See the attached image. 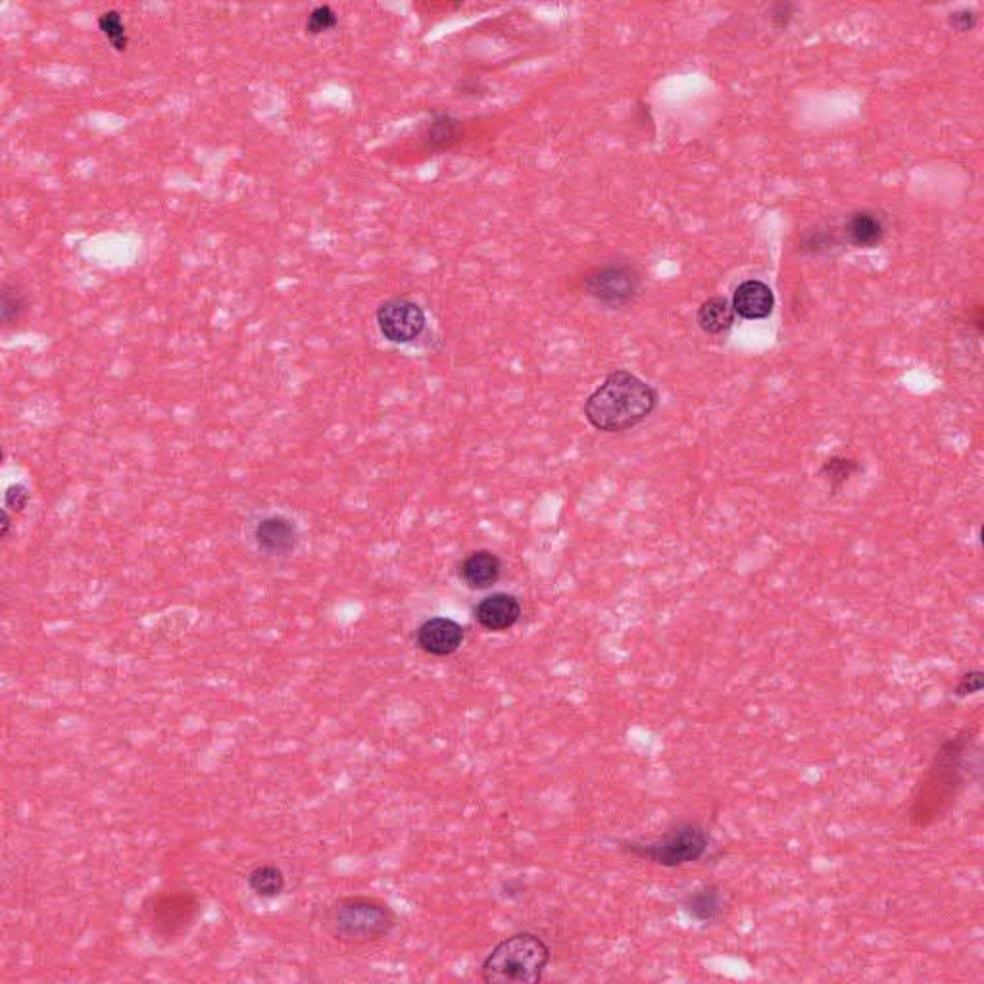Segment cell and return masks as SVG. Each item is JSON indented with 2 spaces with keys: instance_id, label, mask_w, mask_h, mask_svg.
I'll return each mask as SVG.
<instances>
[{
  "instance_id": "cell-1",
  "label": "cell",
  "mask_w": 984,
  "mask_h": 984,
  "mask_svg": "<svg viewBox=\"0 0 984 984\" xmlns=\"http://www.w3.org/2000/svg\"><path fill=\"white\" fill-rule=\"evenodd\" d=\"M658 406V391L635 373L612 371L587 398L585 418L594 429L621 433L637 427Z\"/></svg>"
},
{
  "instance_id": "cell-2",
  "label": "cell",
  "mask_w": 984,
  "mask_h": 984,
  "mask_svg": "<svg viewBox=\"0 0 984 984\" xmlns=\"http://www.w3.org/2000/svg\"><path fill=\"white\" fill-rule=\"evenodd\" d=\"M550 961V948L541 936L517 933L498 942L481 963V977L489 984H535Z\"/></svg>"
},
{
  "instance_id": "cell-3",
  "label": "cell",
  "mask_w": 984,
  "mask_h": 984,
  "mask_svg": "<svg viewBox=\"0 0 984 984\" xmlns=\"http://www.w3.org/2000/svg\"><path fill=\"white\" fill-rule=\"evenodd\" d=\"M323 925L329 935L341 942L368 944L391 935L398 925V915L377 898L348 896L327 910Z\"/></svg>"
},
{
  "instance_id": "cell-4",
  "label": "cell",
  "mask_w": 984,
  "mask_h": 984,
  "mask_svg": "<svg viewBox=\"0 0 984 984\" xmlns=\"http://www.w3.org/2000/svg\"><path fill=\"white\" fill-rule=\"evenodd\" d=\"M621 848L640 860L662 867H683L702 860L710 848V835L698 823H681L664 837L648 842H621Z\"/></svg>"
},
{
  "instance_id": "cell-5",
  "label": "cell",
  "mask_w": 984,
  "mask_h": 984,
  "mask_svg": "<svg viewBox=\"0 0 984 984\" xmlns=\"http://www.w3.org/2000/svg\"><path fill=\"white\" fill-rule=\"evenodd\" d=\"M198 898L187 890L162 892L148 898L145 904V919L154 935L162 938H177L187 933L197 917Z\"/></svg>"
},
{
  "instance_id": "cell-6",
  "label": "cell",
  "mask_w": 984,
  "mask_h": 984,
  "mask_svg": "<svg viewBox=\"0 0 984 984\" xmlns=\"http://www.w3.org/2000/svg\"><path fill=\"white\" fill-rule=\"evenodd\" d=\"M585 293L608 308H623L639 295L640 273L627 262H610L594 270L583 281Z\"/></svg>"
},
{
  "instance_id": "cell-7",
  "label": "cell",
  "mask_w": 984,
  "mask_h": 984,
  "mask_svg": "<svg viewBox=\"0 0 984 984\" xmlns=\"http://www.w3.org/2000/svg\"><path fill=\"white\" fill-rule=\"evenodd\" d=\"M377 325L381 335L394 345L416 341L425 329V312L410 298H391L377 310Z\"/></svg>"
},
{
  "instance_id": "cell-8",
  "label": "cell",
  "mask_w": 984,
  "mask_h": 984,
  "mask_svg": "<svg viewBox=\"0 0 984 984\" xmlns=\"http://www.w3.org/2000/svg\"><path fill=\"white\" fill-rule=\"evenodd\" d=\"M418 646L431 656L446 658L458 652L464 642V629L460 623L448 617H433L427 619L416 633Z\"/></svg>"
},
{
  "instance_id": "cell-9",
  "label": "cell",
  "mask_w": 984,
  "mask_h": 984,
  "mask_svg": "<svg viewBox=\"0 0 984 984\" xmlns=\"http://www.w3.org/2000/svg\"><path fill=\"white\" fill-rule=\"evenodd\" d=\"M254 541L262 552L270 556H285L295 550L298 531L295 523L287 517H264L254 529Z\"/></svg>"
},
{
  "instance_id": "cell-10",
  "label": "cell",
  "mask_w": 984,
  "mask_h": 984,
  "mask_svg": "<svg viewBox=\"0 0 984 984\" xmlns=\"http://www.w3.org/2000/svg\"><path fill=\"white\" fill-rule=\"evenodd\" d=\"M475 617L483 629L492 633H502L512 629L519 621L521 604L516 596L498 592L481 600V604L475 608Z\"/></svg>"
},
{
  "instance_id": "cell-11",
  "label": "cell",
  "mask_w": 984,
  "mask_h": 984,
  "mask_svg": "<svg viewBox=\"0 0 984 984\" xmlns=\"http://www.w3.org/2000/svg\"><path fill=\"white\" fill-rule=\"evenodd\" d=\"M731 306L742 320H765L773 312L775 296L769 285L750 279L738 285Z\"/></svg>"
},
{
  "instance_id": "cell-12",
  "label": "cell",
  "mask_w": 984,
  "mask_h": 984,
  "mask_svg": "<svg viewBox=\"0 0 984 984\" xmlns=\"http://www.w3.org/2000/svg\"><path fill=\"white\" fill-rule=\"evenodd\" d=\"M500 575H502V562L489 550L471 552L460 564V579L468 585L469 589L475 591H483L496 585Z\"/></svg>"
},
{
  "instance_id": "cell-13",
  "label": "cell",
  "mask_w": 984,
  "mask_h": 984,
  "mask_svg": "<svg viewBox=\"0 0 984 984\" xmlns=\"http://www.w3.org/2000/svg\"><path fill=\"white\" fill-rule=\"evenodd\" d=\"M846 239L858 248H875L881 245L886 235L885 222L871 210H858L850 214L844 225Z\"/></svg>"
},
{
  "instance_id": "cell-14",
  "label": "cell",
  "mask_w": 984,
  "mask_h": 984,
  "mask_svg": "<svg viewBox=\"0 0 984 984\" xmlns=\"http://www.w3.org/2000/svg\"><path fill=\"white\" fill-rule=\"evenodd\" d=\"M723 906H725L723 892L719 886L715 885L702 886V888L690 892L683 902V908L687 911L690 919H694L702 925H710V923L719 921V917L723 913Z\"/></svg>"
},
{
  "instance_id": "cell-15",
  "label": "cell",
  "mask_w": 984,
  "mask_h": 984,
  "mask_svg": "<svg viewBox=\"0 0 984 984\" xmlns=\"http://www.w3.org/2000/svg\"><path fill=\"white\" fill-rule=\"evenodd\" d=\"M696 321L704 333L721 335L733 327L735 310L725 296H714L702 302L696 314Z\"/></svg>"
},
{
  "instance_id": "cell-16",
  "label": "cell",
  "mask_w": 984,
  "mask_h": 984,
  "mask_svg": "<svg viewBox=\"0 0 984 984\" xmlns=\"http://www.w3.org/2000/svg\"><path fill=\"white\" fill-rule=\"evenodd\" d=\"M460 133H462V122L450 114L439 112L425 125L423 145L433 152L446 150L458 143Z\"/></svg>"
},
{
  "instance_id": "cell-17",
  "label": "cell",
  "mask_w": 984,
  "mask_h": 984,
  "mask_svg": "<svg viewBox=\"0 0 984 984\" xmlns=\"http://www.w3.org/2000/svg\"><path fill=\"white\" fill-rule=\"evenodd\" d=\"M285 885V875L275 865H260L248 875V888L260 898H277Z\"/></svg>"
},
{
  "instance_id": "cell-18",
  "label": "cell",
  "mask_w": 984,
  "mask_h": 984,
  "mask_svg": "<svg viewBox=\"0 0 984 984\" xmlns=\"http://www.w3.org/2000/svg\"><path fill=\"white\" fill-rule=\"evenodd\" d=\"M27 312V296L16 283H2L0 289V320L10 327L24 318Z\"/></svg>"
},
{
  "instance_id": "cell-19",
  "label": "cell",
  "mask_w": 984,
  "mask_h": 984,
  "mask_svg": "<svg viewBox=\"0 0 984 984\" xmlns=\"http://www.w3.org/2000/svg\"><path fill=\"white\" fill-rule=\"evenodd\" d=\"M861 471L860 462L854 460V458H842V456H835V458H829L821 469H819V475L833 487V491H838L854 473Z\"/></svg>"
},
{
  "instance_id": "cell-20",
  "label": "cell",
  "mask_w": 984,
  "mask_h": 984,
  "mask_svg": "<svg viewBox=\"0 0 984 984\" xmlns=\"http://www.w3.org/2000/svg\"><path fill=\"white\" fill-rule=\"evenodd\" d=\"M99 29L108 39L112 49L123 52L129 45L127 27L123 24L122 14L118 10H106L99 16Z\"/></svg>"
},
{
  "instance_id": "cell-21",
  "label": "cell",
  "mask_w": 984,
  "mask_h": 984,
  "mask_svg": "<svg viewBox=\"0 0 984 984\" xmlns=\"http://www.w3.org/2000/svg\"><path fill=\"white\" fill-rule=\"evenodd\" d=\"M339 24V16L337 12L329 6V4H321V6H316L310 14H308V20H306V33L310 35H320V33H325L333 27H337Z\"/></svg>"
},
{
  "instance_id": "cell-22",
  "label": "cell",
  "mask_w": 984,
  "mask_h": 984,
  "mask_svg": "<svg viewBox=\"0 0 984 984\" xmlns=\"http://www.w3.org/2000/svg\"><path fill=\"white\" fill-rule=\"evenodd\" d=\"M984 687V673L983 671H969V673H963L954 689V694L960 696V698H965V696H971V694H977L981 692Z\"/></svg>"
},
{
  "instance_id": "cell-23",
  "label": "cell",
  "mask_w": 984,
  "mask_h": 984,
  "mask_svg": "<svg viewBox=\"0 0 984 984\" xmlns=\"http://www.w3.org/2000/svg\"><path fill=\"white\" fill-rule=\"evenodd\" d=\"M29 502V491L24 485H12L4 494V506L12 512H22Z\"/></svg>"
},
{
  "instance_id": "cell-24",
  "label": "cell",
  "mask_w": 984,
  "mask_h": 984,
  "mask_svg": "<svg viewBox=\"0 0 984 984\" xmlns=\"http://www.w3.org/2000/svg\"><path fill=\"white\" fill-rule=\"evenodd\" d=\"M796 14V4L792 2H777L771 6V22L777 29H785Z\"/></svg>"
},
{
  "instance_id": "cell-25",
  "label": "cell",
  "mask_w": 984,
  "mask_h": 984,
  "mask_svg": "<svg viewBox=\"0 0 984 984\" xmlns=\"http://www.w3.org/2000/svg\"><path fill=\"white\" fill-rule=\"evenodd\" d=\"M975 24H977V14H975L973 10L963 8V10H958V12L950 14V25H952L954 29L961 31V33L971 31V29L975 27Z\"/></svg>"
},
{
  "instance_id": "cell-26",
  "label": "cell",
  "mask_w": 984,
  "mask_h": 984,
  "mask_svg": "<svg viewBox=\"0 0 984 984\" xmlns=\"http://www.w3.org/2000/svg\"><path fill=\"white\" fill-rule=\"evenodd\" d=\"M8 531H10V516L4 512V514H2V537H4V539L8 537Z\"/></svg>"
}]
</instances>
